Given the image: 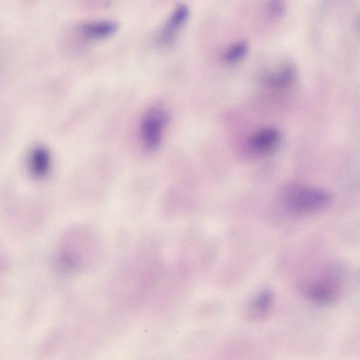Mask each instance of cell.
Returning <instances> with one entry per match:
<instances>
[{"label":"cell","instance_id":"obj_1","mask_svg":"<svg viewBox=\"0 0 360 360\" xmlns=\"http://www.w3.org/2000/svg\"><path fill=\"white\" fill-rule=\"evenodd\" d=\"M282 200L286 209L291 213L314 214L328 208L332 202V195L320 188L290 185L283 191Z\"/></svg>","mask_w":360,"mask_h":360},{"label":"cell","instance_id":"obj_2","mask_svg":"<svg viewBox=\"0 0 360 360\" xmlns=\"http://www.w3.org/2000/svg\"><path fill=\"white\" fill-rule=\"evenodd\" d=\"M339 268H332L311 282L306 288V296L319 306L335 304L341 294L342 275Z\"/></svg>","mask_w":360,"mask_h":360},{"label":"cell","instance_id":"obj_3","mask_svg":"<svg viewBox=\"0 0 360 360\" xmlns=\"http://www.w3.org/2000/svg\"><path fill=\"white\" fill-rule=\"evenodd\" d=\"M169 120V112L161 105L151 107L145 114L141 124V137L147 150L153 151L159 147Z\"/></svg>","mask_w":360,"mask_h":360},{"label":"cell","instance_id":"obj_4","mask_svg":"<svg viewBox=\"0 0 360 360\" xmlns=\"http://www.w3.org/2000/svg\"><path fill=\"white\" fill-rule=\"evenodd\" d=\"M274 304V294L268 288L260 290L244 309V317L248 321H256L266 318Z\"/></svg>","mask_w":360,"mask_h":360},{"label":"cell","instance_id":"obj_5","mask_svg":"<svg viewBox=\"0 0 360 360\" xmlns=\"http://www.w3.org/2000/svg\"><path fill=\"white\" fill-rule=\"evenodd\" d=\"M282 136L279 131L274 127L261 129L255 133L249 140V146L255 153L268 154L279 146Z\"/></svg>","mask_w":360,"mask_h":360},{"label":"cell","instance_id":"obj_6","mask_svg":"<svg viewBox=\"0 0 360 360\" xmlns=\"http://www.w3.org/2000/svg\"><path fill=\"white\" fill-rule=\"evenodd\" d=\"M189 17V10L185 6H178L163 27L160 36L162 44L169 45L176 38L179 31L186 23Z\"/></svg>","mask_w":360,"mask_h":360},{"label":"cell","instance_id":"obj_7","mask_svg":"<svg viewBox=\"0 0 360 360\" xmlns=\"http://www.w3.org/2000/svg\"><path fill=\"white\" fill-rule=\"evenodd\" d=\"M118 28L114 21H98L87 23L81 28L83 36L89 39H105L113 36Z\"/></svg>","mask_w":360,"mask_h":360},{"label":"cell","instance_id":"obj_8","mask_svg":"<svg viewBox=\"0 0 360 360\" xmlns=\"http://www.w3.org/2000/svg\"><path fill=\"white\" fill-rule=\"evenodd\" d=\"M30 171L34 176L42 178L49 171L50 157L45 149L38 148L34 150L29 158Z\"/></svg>","mask_w":360,"mask_h":360},{"label":"cell","instance_id":"obj_9","mask_svg":"<svg viewBox=\"0 0 360 360\" xmlns=\"http://www.w3.org/2000/svg\"><path fill=\"white\" fill-rule=\"evenodd\" d=\"M248 49V42L241 41L227 50L224 55V59L229 63H237L246 56Z\"/></svg>","mask_w":360,"mask_h":360},{"label":"cell","instance_id":"obj_10","mask_svg":"<svg viewBox=\"0 0 360 360\" xmlns=\"http://www.w3.org/2000/svg\"><path fill=\"white\" fill-rule=\"evenodd\" d=\"M294 76L295 71L291 67H286L279 72L268 76V81L273 87H282L288 85Z\"/></svg>","mask_w":360,"mask_h":360},{"label":"cell","instance_id":"obj_11","mask_svg":"<svg viewBox=\"0 0 360 360\" xmlns=\"http://www.w3.org/2000/svg\"><path fill=\"white\" fill-rule=\"evenodd\" d=\"M285 0H269L268 13L273 18H279L285 12Z\"/></svg>","mask_w":360,"mask_h":360}]
</instances>
